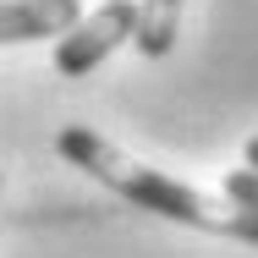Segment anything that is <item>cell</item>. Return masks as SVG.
<instances>
[{
    "instance_id": "cell-1",
    "label": "cell",
    "mask_w": 258,
    "mask_h": 258,
    "mask_svg": "<svg viewBox=\"0 0 258 258\" xmlns=\"http://www.w3.org/2000/svg\"><path fill=\"white\" fill-rule=\"evenodd\" d=\"M55 149L72 159L77 170H88L94 181H104L115 198H126V204L149 209V214H165V220H176V225H192V231H209V236H231V242L258 247V214L236 209L231 198L198 192V187H187V181H170L165 170L121 154L110 138L88 132V126H60Z\"/></svg>"
},
{
    "instance_id": "cell-6",
    "label": "cell",
    "mask_w": 258,
    "mask_h": 258,
    "mask_svg": "<svg viewBox=\"0 0 258 258\" xmlns=\"http://www.w3.org/2000/svg\"><path fill=\"white\" fill-rule=\"evenodd\" d=\"M247 170H258V138H247Z\"/></svg>"
},
{
    "instance_id": "cell-5",
    "label": "cell",
    "mask_w": 258,
    "mask_h": 258,
    "mask_svg": "<svg viewBox=\"0 0 258 258\" xmlns=\"http://www.w3.org/2000/svg\"><path fill=\"white\" fill-rule=\"evenodd\" d=\"M225 198L236 209H247V214H258V170H231L225 176Z\"/></svg>"
},
{
    "instance_id": "cell-4",
    "label": "cell",
    "mask_w": 258,
    "mask_h": 258,
    "mask_svg": "<svg viewBox=\"0 0 258 258\" xmlns=\"http://www.w3.org/2000/svg\"><path fill=\"white\" fill-rule=\"evenodd\" d=\"M181 6L187 0H138V33H132V44L149 55V60L170 55L176 28H181Z\"/></svg>"
},
{
    "instance_id": "cell-3",
    "label": "cell",
    "mask_w": 258,
    "mask_h": 258,
    "mask_svg": "<svg viewBox=\"0 0 258 258\" xmlns=\"http://www.w3.org/2000/svg\"><path fill=\"white\" fill-rule=\"evenodd\" d=\"M83 17V0H0V44L60 39Z\"/></svg>"
},
{
    "instance_id": "cell-2",
    "label": "cell",
    "mask_w": 258,
    "mask_h": 258,
    "mask_svg": "<svg viewBox=\"0 0 258 258\" xmlns=\"http://www.w3.org/2000/svg\"><path fill=\"white\" fill-rule=\"evenodd\" d=\"M138 33V0H104L88 17H77L55 39V72L60 77H88L110 50H121Z\"/></svg>"
}]
</instances>
